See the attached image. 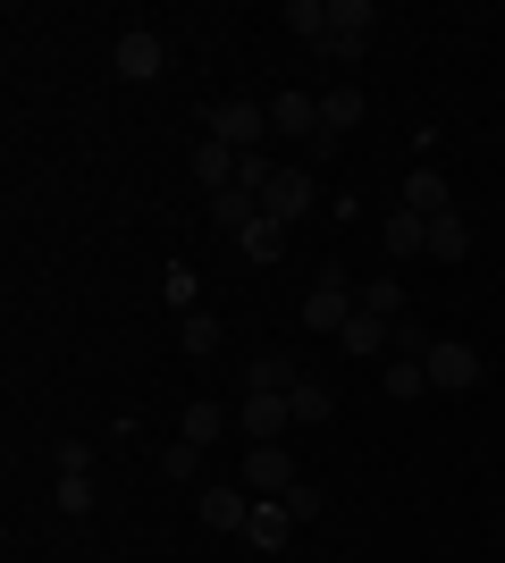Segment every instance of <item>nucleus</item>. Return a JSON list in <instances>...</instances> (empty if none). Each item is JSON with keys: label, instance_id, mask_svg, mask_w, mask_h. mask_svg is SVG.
<instances>
[{"label": "nucleus", "instance_id": "f257e3e1", "mask_svg": "<svg viewBox=\"0 0 505 563\" xmlns=\"http://www.w3.org/2000/svg\"><path fill=\"white\" fill-rule=\"evenodd\" d=\"M262 135H270V101H244V93L211 101V143H228V152H262Z\"/></svg>", "mask_w": 505, "mask_h": 563}, {"label": "nucleus", "instance_id": "f03ea898", "mask_svg": "<svg viewBox=\"0 0 505 563\" xmlns=\"http://www.w3.org/2000/svg\"><path fill=\"white\" fill-rule=\"evenodd\" d=\"M354 303H362V295L345 286V269H320L312 295H304V329H312V336H337L345 320H354Z\"/></svg>", "mask_w": 505, "mask_h": 563}, {"label": "nucleus", "instance_id": "7ed1b4c3", "mask_svg": "<svg viewBox=\"0 0 505 563\" xmlns=\"http://www.w3.org/2000/svg\"><path fill=\"white\" fill-rule=\"evenodd\" d=\"M320 202V186H312V161H287L278 177H270V194H262V219H278V228H295V219Z\"/></svg>", "mask_w": 505, "mask_h": 563}, {"label": "nucleus", "instance_id": "20e7f679", "mask_svg": "<svg viewBox=\"0 0 505 563\" xmlns=\"http://www.w3.org/2000/svg\"><path fill=\"white\" fill-rule=\"evenodd\" d=\"M481 345H463V336H438L430 345V387H447V396H472V387H481Z\"/></svg>", "mask_w": 505, "mask_h": 563}, {"label": "nucleus", "instance_id": "39448f33", "mask_svg": "<svg viewBox=\"0 0 505 563\" xmlns=\"http://www.w3.org/2000/svg\"><path fill=\"white\" fill-rule=\"evenodd\" d=\"M329 59H345V68H354L362 51H371V0H329Z\"/></svg>", "mask_w": 505, "mask_h": 563}, {"label": "nucleus", "instance_id": "423d86ee", "mask_svg": "<svg viewBox=\"0 0 505 563\" xmlns=\"http://www.w3.org/2000/svg\"><path fill=\"white\" fill-rule=\"evenodd\" d=\"M110 68H119L127 85H152V76L168 68V43L152 34V25H127V34H119V51H110Z\"/></svg>", "mask_w": 505, "mask_h": 563}, {"label": "nucleus", "instance_id": "0eeeda50", "mask_svg": "<svg viewBox=\"0 0 505 563\" xmlns=\"http://www.w3.org/2000/svg\"><path fill=\"white\" fill-rule=\"evenodd\" d=\"M194 514H202V530H219V539H244V521H253V496L244 488H194Z\"/></svg>", "mask_w": 505, "mask_h": 563}, {"label": "nucleus", "instance_id": "6e6552de", "mask_svg": "<svg viewBox=\"0 0 505 563\" xmlns=\"http://www.w3.org/2000/svg\"><path fill=\"white\" fill-rule=\"evenodd\" d=\"M270 135L278 143H320V93H295L287 85V93L270 101Z\"/></svg>", "mask_w": 505, "mask_h": 563}, {"label": "nucleus", "instance_id": "1a4fd4ad", "mask_svg": "<svg viewBox=\"0 0 505 563\" xmlns=\"http://www.w3.org/2000/svg\"><path fill=\"white\" fill-rule=\"evenodd\" d=\"M237 429L253 438V446H278V438L295 429V412H287V396H244L237 404Z\"/></svg>", "mask_w": 505, "mask_h": 563}, {"label": "nucleus", "instance_id": "9d476101", "mask_svg": "<svg viewBox=\"0 0 505 563\" xmlns=\"http://www.w3.org/2000/svg\"><path fill=\"white\" fill-rule=\"evenodd\" d=\"M295 479H304V471H295L287 446H253V454H244V488H253V496H287Z\"/></svg>", "mask_w": 505, "mask_h": 563}, {"label": "nucleus", "instance_id": "9b49d317", "mask_svg": "<svg viewBox=\"0 0 505 563\" xmlns=\"http://www.w3.org/2000/svg\"><path fill=\"white\" fill-rule=\"evenodd\" d=\"M228 429H237V412H228V404H211V396H194L186 412H177V438H186V446H219Z\"/></svg>", "mask_w": 505, "mask_h": 563}, {"label": "nucleus", "instance_id": "f8f14e48", "mask_svg": "<svg viewBox=\"0 0 505 563\" xmlns=\"http://www.w3.org/2000/svg\"><path fill=\"white\" fill-rule=\"evenodd\" d=\"M380 244H387V261H413V253H430V219L396 202V211L380 219Z\"/></svg>", "mask_w": 505, "mask_h": 563}, {"label": "nucleus", "instance_id": "ddd939ff", "mask_svg": "<svg viewBox=\"0 0 505 563\" xmlns=\"http://www.w3.org/2000/svg\"><path fill=\"white\" fill-rule=\"evenodd\" d=\"M295 530V514L278 505V496H253V521H244V547H262V555H278Z\"/></svg>", "mask_w": 505, "mask_h": 563}, {"label": "nucleus", "instance_id": "4468645a", "mask_svg": "<svg viewBox=\"0 0 505 563\" xmlns=\"http://www.w3.org/2000/svg\"><path fill=\"white\" fill-rule=\"evenodd\" d=\"M295 378L304 371H295L287 353H253V362H244V396H287Z\"/></svg>", "mask_w": 505, "mask_h": 563}, {"label": "nucleus", "instance_id": "2eb2a0df", "mask_svg": "<svg viewBox=\"0 0 505 563\" xmlns=\"http://www.w3.org/2000/svg\"><path fill=\"white\" fill-rule=\"evenodd\" d=\"M405 211H421V219H447V211H455V194H447L438 168H413V177H405Z\"/></svg>", "mask_w": 505, "mask_h": 563}, {"label": "nucleus", "instance_id": "dca6fc26", "mask_svg": "<svg viewBox=\"0 0 505 563\" xmlns=\"http://www.w3.org/2000/svg\"><path fill=\"white\" fill-rule=\"evenodd\" d=\"M287 412H295V429H320V421L337 412L329 378H295V387H287Z\"/></svg>", "mask_w": 505, "mask_h": 563}, {"label": "nucleus", "instance_id": "f3484780", "mask_svg": "<svg viewBox=\"0 0 505 563\" xmlns=\"http://www.w3.org/2000/svg\"><path fill=\"white\" fill-rule=\"evenodd\" d=\"M337 345H345V362H380V353H387V320H371V311H354V320L337 329Z\"/></svg>", "mask_w": 505, "mask_h": 563}, {"label": "nucleus", "instance_id": "a211bd4d", "mask_svg": "<svg viewBox=\"0 0 505 563\" xmlns=\"http://www.w3.org/2000/svg\"><path fill=\"white\" fill-rule=\"evenodd\" d=\"M262 219V194H244V186H228V194H211V228H228V235H244Z\"/></svg>", "mask_w": 505, "mask_h": 563}, {"label": "nucleus", "instance_id": "6ab92c4d", "mask_svg": "<svg viewBox=\"0 0 505 563\" xmlns=\"http://www.w3.org/2000/svg\"><path fill=\"white\" fill-rule=\"evenodd\" d=\"M362 110H371V101H362L354 93V85H345V93H320V135H354V126H362Z\"/></svg>", "mask_w": 505, "mask_h": 563}, {"label": "nucleus", "instance_id": "aec40b11", "mask_svg": "<svg viewBox=\"0 0 505 563\" xmlns=\"http://www.w3.org/2000/svg\"><path fill=\"white\" fill-rule=\"evenodd\" d=\"M463 253H472V219H463V211L430 219V261H463Z\"/></svg>", "mask_w": 505, "mask_h": 563}, {"label": "nucleus", "instance_id": "412c9836", "mask_svg": "<svg viewBox=\"0 0 505 563\" xmlns=\"http://www.w3.org/2000/svg\"><path fill=\"white\" fill-rule=\"evenodd\" d=\"M237 161H244V152H228V143H202V152H194V177H202L211 194H228V186H237Z\"/></svg>", "mask_w": 505, "mask_h": 563}, {"label": "nucleus", "instance_id": "4be33fe9", "mask_svg": "<svg viewBox=\"0 0 505 563\" xmlns=\"http://www.w3.org/2000/svg\"><path fill=\"white\" fill-rule=\"evenodd\" d=\"M237 244H244V261H262V269H270V261H287V228H278V219H253Z\"/></svg>", "mask_w": 505, "mask_h": 563}, {"label": "nucleus", "instance_id": "5701e85b", "mask_svg": "<svg viewBox=\"0 0 505 563\" xmlns=\"http://www.w3.org/2000/svg\"><path fill=\"white\" fill-rule=\"evenodd\" d=\"M430 345L438 336L421 329V320H387V353H396V362H430Z\"/></svg>", "mask_w": 505, "mask_h": 563}, {"label": "nucleus", "instance_id": "b1692460", "mask_svg": "<svg viewBox=\"0 0 505 563\" xmlns=\"http://www.w3.org/2000/svg\"><path fill=\"white\" fill-rule=\"evenodd\" d=\"M354 311H371V320H405V286H396V278H371Z\"/></svg>", "mask_w": 505, "mask_h": 563}, {"label": "nucleus", "instance_id": "393cba45", "mask_svg": "<svg viewBox=\"0 0 505 563\" xmlns=\"http://www.w3.org/2000/svg\"><path fill=\"white\" fill-rule=\"evenodd\" d=\"M161 479L194 488V479H202V446H186V438H177V446H161Z\"/></svg>", "mask_w": 505, "mask_h": 563}, {"label": "nucleus", "instance_id": "a878e982", "mask_svg": "<svg viewBox=\"0 0 505 563\" xmlns=\"http://www.w3.org/2000/svg\"><path fill=\"white\" fill-rule=\"evenodd\" d=\"M287 25L304 43H329V0H287Z\"/></svg>", "mask_w": 505, "mask_h": 563}, {"label": "nucleus", "instance_id": "bb28decb", "mask_svg": "<svg viewBox=\"0 0 505 563\" xmlns=\"http://www.w3.org/2000/svg\"><path fill=\"white\" fill-rule=\"evenodd\" d=\"M177 345H186L194 362H202V353H219V320H211V311H186V329H177Z\"/></svg>", "mask_w": 505, "mask_h": 563}, {"label": "nucleus", "instance_id": "cd10ccee", "mask_svg": "<svg viewBox=\"0 0 505 563\" xmlns=\"http://www.w3.org/2000/svg\"><path fill=\"white\" fill-rule=\"evenodd\" d=\"M421 387H430V362H387V396L396 404H413Z\"/></svg>", "mask_w": 505, "mask_h": 563}, {"label": "nucleus", "instance_id": "c85d7f7f", "mask_svg": "<svg viewBox=\"0 0 505 563\" xmlns=\"http://www.w3.org/2000/svg\"><path fill=\"white\" fill-rule=\"evenodd\" d=\"M51 463H59V479H94V446H85V438H59Z\"/></svg>", "mask_w": 505, "mask_h": 563}, {"label": "nucleus", "instance_id": "c756f323", "mask_svg": "<svg viewBox=\"0 0 505 563\" xmlns=\"http://www.w3.org/2000/svg\"><path fill=\"white\" fill-rule=\"evenodd\" d=\"M51 505H59V514H94V479H59V488H51Z\"/></svg>", "mask_w": 505, "mask_h": 563}, {"label": "nucleus", "instance_id": "7c9ffc66", "mask_svg": "<svg viewBox=\"0 0 505 563\" xmlns=\"http://www.w3.org/2000/svg\"><path fill=\"white\" fill-rule=\"evenodd\" d=\"M278 505H287V514H295V521H320V505H329V496H320V488H312V479H295V488H287V496H278Z\"/></svg>", "mask_w": 505, "mask_h": 563}]
</instances>
